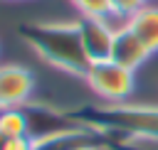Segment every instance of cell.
Wrapping results in <instances>:
<instances>
[{"label": "cell", "instance_id": "1", "mask_svg": "<svg viewBox=\"0 0 158 150\" xmlns=\"http://www.w3.org/2000/svg\"><path fill=\"white\" fill-rule=\"evenodd\" d=\"M67 118L106 138L156 143L158 145V106L151 103H104L64 111Z\"/></svg>", "mask_w": 158, "mask_h": 150}, {"label": "cell", "instance_id": "2", "mask_svg": "<svg viewBox=\"0 0 158 150\" xmlns=\"http://www.w3.org/2000/svg\"><path fill=\"white\" fill-rule=\"evenodd\" d=\"M20 39L49 66L72 74V76H86L89 59L84 54L79 27L74 22H25L17 27Z\"/></svg>", "mask_w": 158, "mask_h": 150}, {"label": "cell", "instance_id": "3", "mask_svg": "<svg viewBox=\"0 0 158 150\" xmlns=\"http://www.w3.org/2000/svg\"><path fill=\"white\" fill-rule=\"evenodd\" d=\"M84 81L104 103H123L136 89V71L116 64L114 59H106L89 64Z\"/></svg>", "mask_w": 158, "mask_h": 150}, {"label": "cell", "instance_id": "4", "mask_svg": "<svg viewBox=\"0 0 158 150\" xmlns=\"http://www.w3.org/2000/svg\"><path fill=\"white\" fill-rule=\"evenodd\" d=\"M77 27H79V39H81L89 64L111 59V47H114V37H116V25H111V17L79 15Z\"/></svg>", "mask_w": 158, "mask_h": 150}, {"label": "cell", "instance_id": "5", "mask_svg": "<svg viewBox=\"0 0 158 150\" xmlns=\"http://www.w3.org/2000/svg\"><path fill=\"white\" fill-rule=\"evenodd\" d=\"M35 91V74L22 64H0V111L20 108Z\"/></svg>", "mask_w": 158, "mask_h": 150}, {"label": "cell", "instance_id": "6", "mask_svg": "<svg viewBox=\"0 0 158 150\" xmlns=\"http://www.w3.org/2000/svg\"><path fill=\"white\" fill-rule=\"evenodd\" d=\"M151 49L141 42V37L126 25L121 22L116 27V37H114V47H111V59L131 71H136L138 66H143L148 59H151Z\"/></svg>", "mask_w": 158, "mask_h": 150}, {"label": "cell", "instance_id": "7", "mask_svg": "<svg viewBox=\"0 0 158 150\" xmlns=\"http://www.w3.org/2000/svg\"><path fill=\"white\" fill-rule=\"evenodd\" d=\"M138 37L141 42L156 54L158 52V5L146 2L143 7H138L128 20H123Z\"/></svg>", "mask_w": 158, "mask_h": 150}, {"label": "cell", "instance_id": "8", "mask_svg": "<svg viewBox=\"0 0 158 150\" xmlns=\"http://www.w3.org/2000/svg\"><path fill=\"white\" fill-rule=\"evenodd\" d=\"M30 116L25 113V106L20 108H7V111H0V133L5 138H22V135H30Z\"/></svg>", "mask_w": 158, "mask_h": 150}, {"label": "cell", "instance_id": "9", "mask_svg": "<svg viewBox=\"0 0 158 150\" xmlns=\"http://www.w3.org/2000/svg\"><path fill=\"white\" fill-rule=\"evenodd\" d=\"M84 17H114L111 0H69Z\"/></svg>", "mask_w": 158, "mask_h": 150}, {"label": "cell", "instance_id": "10", "mask_svg": "<svg viewBox=\"0 0 158 150\" xmlns=\"http://www.w3.org/2000/svg\"><path fill=\"white\" fill-rule=\"evenodd\" d=\"M146 0H111V10H114V17H118L121 22L128 20L138 7H143Z\"/></svg>", "mask_w": 158, "mask_h": 150}, {"label": "cell", "instance_id": "11", "mask_svg": "<svg viewBox=\"0 0 158 150\" xmlns=\"http://www.w3.org/2000/svg\"><path fill=\"white\" fill-rule=\"evenodd\" d=\"M5 150H35L32 135H22V138H7Z\"/></svg>", "mask_w": 158, "mask_h": 150}, {"label": "cell", "instance_id": "12", "mask_svg": "<svg viewBox=\"0 0 158 150\" xmlns=\"http://www.w3.org/2000/svg\"><path fill=\"white\" fill-rule=\"evenodd\" d=\"M72 150H96V145L86 143V145H77V148H72Z\"/></svg>", "mask_w": 158, "mask_h": 150}, {"label": "cell", "instance_id": "13", "mask_svg": "<svg viewBox=\"0 0 158 150\" xmlns=\"http://www.w3.org/2000/svg\"><path fill=\"white\" fill-rule=\"evenodd\" d=\"M5 143H7V138H5L2 133H0V150H5Z\"/></svg>", "mask_w": 158, "mask_h": 150}]
</instances>
